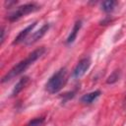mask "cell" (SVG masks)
<instances>
[{
    "instance_id": "obj_7",
    "label": "cell",
    "mask_w": 126,
    "mask_h": 126,
    "mask_svg": "<svg viewBox=\"0 0 126 126\" xmlns=\"http://www.w3.org/2000/svg\"><path fill=\"white\" fill-rule=\"evenodd\" d=\"M30 77H28V76H24V77H22L19 81H18V83L15 85V87H14V89H13V91H12V96H16V95H18L27 86H28V84L30 83Z\"/></svg>"
},
{
    "instance_id": "obj_10",
    "label": "cell",
    "mask_w": 126,
    "mask_h": 126,
    "mask_svg": "<svg viewBox=\"0 0 126 126\" xmlns=\"http://www.w3.org/2000/svg\"><path fill=\"white\" fill-rule=\"evenodd\" d=\"M117 1H114V0H106V1H103L101 3V10L105 13H110L114 10V8L116 7L117 5Z\"/></svg>"
},
{
    "instance_id": "obj_2",
    "label": "cell",
    "mask_w": 126,
    "mask_h": 126,
    "mask_svg": "<svg viewBox=\"0 0 126 126\" xmlns=\"http://www.w3.org/2000/svg\"><path fill=\"white\" fill-rule=\"evenodd\" d=\"M67 81H68L67 69L65 67H62L48 79L47 83L45 84V90L47 93L51 94H57L63 89Z\"/></svg>"
},
{
    "instance_id": "obj_9",
    "label": "cell",
    "mask_w": 126,
    "mask_h": 126,
    "mask_svg": "<svg viewBox=\"0 0 126 126\" xmlns=\"http://www.w3.org/2000/svg\"><path fill=\"white\" fill-rule=\"evenodd\" d=\"M100 91L99 90H96V91H94L92 93H89V94H84L82 97H81V101L85 104H91L93 103L99 95H100Z\"/></svg>"
},
{
    "instance_id": "obj_11",
    "label": "cell",
    "mask_w": 126,
    "mask_h": 126,
    "mask_svg": "<svg viewBox=\"0 0 126 126\" xmlns=\"http://www.w3.org/2000/svg\"><path fill=\"white\" fill-rule=\"evenodd\" d=\"M119 78H120V72H119L118 70L113 71V72L108 76V78H107V80H106V83H107V84H114V83H116V82L119 80Z\"/></svg>"
},
{
    "instance_id": "obj_1",
    "label": "cell",
    "mask_w": 126,
    "mask_h": 126,
    "mask_svg": "<svg viewBox=\"0 0 126 126\" xmlns=\"http://www.w3.org/2000/svg\"><path fill=\"white\" fill-rule=\"evenodd\" d=\"M44 52H45V48L44 47H39V48L33 50L32 53H30L28 55L27 58H25L24 60L20 61L8 73H6V75L3 76L1 82L2 83H5V82H8V81H11L12 79H14L17 76H19L22 73H24L31 65H32L38 58H40L44 54Z\"/></svg>"
},
{
    "instance_id": "obj_12",
    "label": "cell",
    "mask_w": 126,
    "mask_h": 126,
    "mask_svg": "<svg viewBox=\"0 0 126 126\" xmlns=\"http://www.w3.org/2000/svg\"><path fill=\"white\" fill-rule=\"evenodd\" d=\"M4 34H5V31H4V28H2V30H1V43H3V41H4Z\"/></svg>"
},
{
    "instance_id": "obj_8",
    "label": "cell",
    "mask_w": 126,
    "mask_h": 126,
    "mask_svg": "<svg viewBox=\"0 0 126 126\" xmlns=\"http://www.w3.org/2000/svg\"><path fill=\"white\" fill-rule=\"evenodd\" d=\"M81 28H82V21H77L74 24V27H73V29H72L69 36L67 37V40H66V43L67 44H71V43H73L75 41V39H76V37L78 35V32L81 30Z\"/></svg>"
},
{
    "instance_id": "obj_6",
    "label": "cell",
    "mask_w": 126,
    "mask_h": 126,
    "mask_svg": "<svg viewBox=\"0 0 126 126\" xmlns=\"http://www.w3.org/2000/svg\"><path fill=\"white\" fill-rule=\"evenodd\" d=\"M36 26V22H33L32 24L29 25L26 29H24L23 31L20 32V33L15 37L14 41H13V44H19L21 42H23L24 40H26V38L28 37V35L30 34V32L33 30V28Z\"/></svg>"
},
{
    "instance_id": "obj_3",
    "label": "cell",
    "mask_w": 126,
    "mask_h": 126,
    "mask_svg": "<svg viewBox=\"0 0 126 126\" xmlns=\"http://www.w3.org/2000/svg\"><path fill=\"white\" fill-rule=\"evenodd\" d=\"M39 9V6L35 3H28V4H24L22 6H19L17 9H15L13 12H11L8 16L7 19L10 22H15L19 19H21L22 17L31 14L32 12H35Z\"/></svg>"
},
{
    "instance_id": "obj_5",
    "label": "cell",
    "mask_w": 126,
    "mask_h": 126,
    "mask_svg": "<svg viewBox=\"0 0 126 126\" xmlns=\"http://www.w3.org/2000/svg\"><path fill=\"white\" fill-rule=\"evenodd\" d=\"M49 30V24H44L38 31H36L35 32H33L26 41V44L27 45H31V44H33L34 42H36L38 39H40L46 32L47 31Z\"/></svg>"
},
{
    "instance_id": "obj_4",
    "label": "cell",
    "mask_w": 126,
    "mask_h": 126,
    "mask_svg": "<svg viewBox=\"0 0 126 126\" xmlns=\"http://www.w3.org/2000/svg\"><path fill=\"white\" fill-rule=\"evenodd\" d=\"M91 58L90 57H84L82 58L78 64L76 65V67L74 68L73 70V73H72V77L75 78V79H80L81 77H83L87 71L89 70L90 66H91Z\"/></svg>"
}]
</instances>
